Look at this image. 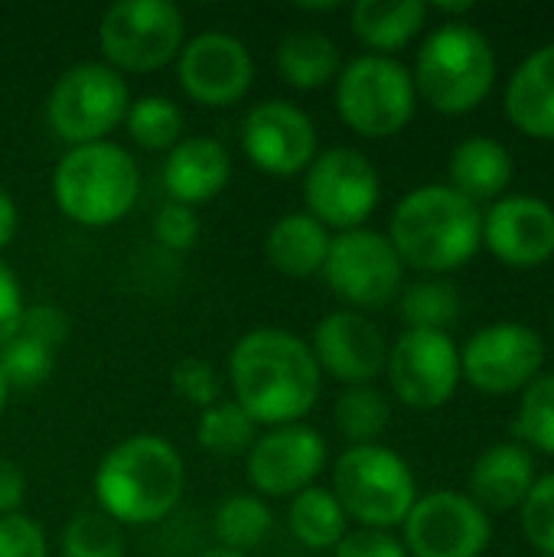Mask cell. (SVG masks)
<instances>
[{"label": "cell", "mask_w": 554, "mask_h": 557, "mask_svg": "<svg viewBox=\"0 0 554 557\" xmlns=\"http://www.w3.org/2000/svg\"><path fill=\"white\" fill-rule=\"evenodd\" d=\"M235 405L258 428L300 424L320 401L323 372L304 336L281 326L248 330L229 352Z\"/></svg>", "instance_id": "6da1fadb"}, {"label": "cell", "mask_w": 554, "mask_h": 557, "mask_svg": "<svg viewBox=\"0 0 554 557\" xmlns=\"http://www.w3.org/2000/svg\"><path fill=\"white\" fill-rule=\"evenodd\" d=\"M95 503L118 525L163 522L186 493V463L160 434H134L118 441L98 463Z\"/></svg>", "instance_id": "7a4b0ae2"}, {"label": "cell", "mask_w": 554, "mask_h": 557, "mask_svg": "<svg viewBox=\"0 0 554 557\" xmlns=\"http://www.w3.org/2000/svg\"><path fill=\"white\" fill-rule=\"evenodd\" d=\"M389 242L402 264L444 277L483 248V209L447 183L418 186L398 199L389 219Z\"/></svg>", "instance_id": "3957f363"}, {"label": "cell", "mask_w": 554, "mask_h": 557, "mask_svg": "<svg viewBox=\"0 0 554 557\" xmlns=\"http://www.w3.org/2000/svg\"><path fill=\"white\" fill-rule=\"evenodd\" d=\"M415 91L441 114H470L496 85L493 42L467 20L438 23L415 59Z\"/></svg>", "instance_id": "277c9868"}, {"label": "cell", "mask_w": 554, "mask_h": 557, "mask_svg": "<svg viewBox=\"0 0 554 557\" xmlns=\"http://www.w3.org/2000/svg\"><path fill=\"white\" fill-rule=\"evenodd\" d=\"M140 193V170L134 157L114 144L69 147L52 170L56 209L82 228H108L121 222Z\"/></svg>", "instance_id": "5b68a950"}, {"label": "cell", "mask_w": 554, "mask_h": 557, "mask_svg": "<svg viewBox=\"0 0 554 557\" xmlns=\"http://www.w3.org/2000/svg\"><path fill=\"white\" fill-rule=\"evenodd\" d=\"M333 496L359 529L392 532L418 503V483L402 454L382 444L346 447L333 463Z\"/></svg>", "instance_id": "8992f818"}, {"label": "cell", "mask_w": 554, "mask_h": 557, "mask_svg": "<svg viewBox=\"0 0 554 557\" xmlns=\"http://www.w3.org/2000/svg\"><path fill=\"white\" fill-rule=\"evenodd\" d=\"M418 108L411 72L395 55H356L336 75L340 121L369 140L395 137L408 127Z\"/></svg>", "instance_id": "52a82bcc"}, {"label": "cell", "mask_w": 554, "mask_h": 557, "mask_svg": "<svg viewBox=\"0 0 554 557\" xmlns=\"http://www.w3.org/2000/svg\"><path fill=\"white\" fill-rule=\"evenodd\" d=\"M186 20L173 0H118L98 20L101 62L121 75H150L176 62Z\"/></svg>", "instance_id": "ba28073f"}, {"label": "cell", "mask_w": 554, "mask_h": 557, "mask_svg": "<svg viewBox=\"0 0 554 557\" xmlns=\"http://www.w3.org/2000/svg\"><path fill=\"white\" fill-rule=\"evenodd\" d=\"M131 108V88L121 72L104 62L69 65L46 95V124L69 144H98L124 124Z\"/></svg>", "instance_id": "9c48e42d"}, {"label": "cell", "mask_w": 554, "mask_h": 557, "mask_svg": "<svg viewBox=\"0 0 554 557\" xmlns=\"http://www.w3.org/2000/svg\"><path fill=\"white\" fill-rule=\"evenodd\" d=\"M382 199L376 163L356 147H330L304 170V206L327 232L366 228Z\"/></svg>", "instance_id": "30bf717a"}, {"label": "cell", "mask_w": 554, "mask_h": 557, "mask_svg": "<svg viewBox=\"0 0 554 557\" xmlns=\"http://www.w3.org/2000/svg\"><path fill=\"white\" fill-rule=\"evenodd\" d=\"M323 281L346 304V310H382L402 294L405 264L389 235L376 228H349L330 238Z\"/></svg>", "instance_id": "8fae6325"}, {"label": "cell", "mask_w": 554, "mask_h": 557, "mask_svg": "<svg viewBox=\"0 0 554 557\" xmlns=\"http://www.w3.org/2000/svg\"><path fill=\"white\" fill-rule=\"evenodd\" d=\"M545 366V343L526 323H490L460 349V379L477 392L503 398L526 392Z\"/></svg>", "instance_id": "7c38bea8"}, {"label": "cell", "mask_w": 554, "mask_h": 557, "mask_svg": "<svg viewBox=\"0 0 554 557\" xmlns=\"http://www.w3.org/2000/svg\"><path fill=\"white\" fill-rule=\"evenodd\" d=\"M327 441L310 424L264 428L251 450L245 454V476L251 493L261 499H294L297 493L317 486L327 470Z\"/></svg>", "instance_id": "4fadbf2b"}, {"label": "cell", "mask_w": 554, "mask_h": 557, "mask_svg": "<svg viewBox=\"0 0 554 557\" xmlns=\"http://www.w3.org/2000/svg\"><path fill=\"white\" fill-rule=\"evenodd\" d=\"M385 375L402 405L434 411L447 405L460 385V349L451 333L405 330L389 346Z\"/></svg>", "instance_id": "5bb4252c"}, {"label": "cell", "mask_w": 554, "mask_h": 557, "mask_svg": "<svg viewBox=\"0 0 554 557\" xmlns=\"http://www.w3.org/2000/svg\"><path fill=\"white\" fill-rule=\"evenodd\" d=\"M402 529L408 557H480L493 539L487 509L454 490L418 496Z\"/></svg>", "instance_id": "9a60e30c"}, {"label": "cell", "mask_w": 554, "mask_h": 557, "mask_svg": "<svg viewBox=\"0 0 554 557\" xmlns=\"http://www.w3.org/2000/svg\"><path fill=\"white\" fill-rule=\"evenodd\" d=\"M176 82L183 95L202 108H232L255 82L251 49L222 29L199 33L186 39L176 55Z\"/></svg>", "instance_id": "2e32d148"}, {"label": "cell", "mask_w": 554, "mask_h": 557, "mask_svg": "<svg viewBox=\"0 0 554 557\" xmlns=\"http://www.w3.org/2000/svg\"><path fill=\"white\" fill-rule=\"evenodd\" d=\"M317 124L284 98L258 101L242 121V153L268 176H297L320 153Z\"/></svg>", "instance_id": "e0dca14e"}, {"label": "cell", "mask_w": 554, "mask_h": 557, "mask_svg": "<svg viewBox=\"0 0 554 557\" xmlns=\"http://www.w3.org/2000/svg\"><path fill=\"white\" fill-rule=\"evenodd\" d=\"M307 343L313 349L320 372L343 382L346 388L372 385L385 372L389 343L366 313L346 307L333 310L313 326V336Z\"/></svg>", "instance_id": "ac0fdd59"}, {"label": "cell", "mask_w": 554, "mask_h": 557, "mask_svg": "<svg viewBox=\"0 0 554 557\" xmlns=\"http://www.w3.org/2000/svg\"><path fill=\"white\" fill-rule=\"evenodd\" d=\"M483 245L509 268H539L554 258V209L539 196H503L483 212Z\"/></svg>", "instance_id": "d6986e66"}, {"label": "cell", "mask_w": 554, "mask_h": 557, "mask_svg": "<svg viewBox=\"0 0 554 557\" xmlns=\"http://www.w3.org/2000/svg\"><path fill=\"white\" fill-rule=\"evenodd\" d=\"M163 189L170 202L202 206L216 199L232 180V153L216 137H183L163 160Z\"/></svg>", "instance_id": "ffe728a7"}, {"label": "cell", "mask_w": 554, "mask_h": 557, "mask_svg": "<svg viewBox=\"0 0 554 557\" xmlns=\"http://www.w3.org/2000/svg\"><path fill=\"white\" fill-rule=\"evenodd\" d=\"M506 117L535 140H554V42L532 49L506 82Z\"/></svg>", "instance_id": "44dd1931"}, {"label": "cell", "mask_w": 554, "mask_h": 557, "mask_svg": "<svg viewBox=\"0 0 554 557\" xmlns=\"http://www.w3.org/2000/svg\"><path fill=\"white\" fill-rule=\"evenodd\" d=\"M535 480V460L522 444H493L470 470V499L480 509L509 512L526 503Z\"/></svg>", "instance_id": "7402d4cb"}, {"label": "cell", "mask_w": 554, "mask_h": 557, "mask_svg": "<svg viewBox=\"0 0 554 557\" xmlns=\"http://www.w3.org/2000/svg\"><path fill=\"white\" fill-rule=\"evenodd\" d=\"M516 163L503 140L496 137H467L451 150L447 176L451 189L467 196L470 202H496L513 183Z\"/></svg>", "instance_id": "603a6c76"}, {"label": "cell", "mask_w": 554, "mask_h": 557, "mask_svg": "<svg viewBox=\"0 0 554 557\" xmlns=\"http://www.w3.org/2000/svg\"><path fill=\"white\" fill-rule=\"evenodd\" d=\"M330 232L307 212H287L281 215L268 235H264V258L268 264L294 281L313 277L323 271L327 251H330Z\"/></svg>", "instance_id": "cb8c5ba5"}, {"label": "cell", "mask_w": 554, "mask_h": 557, "mask_svg": "<svg viewBox=\"0 0 554 557\" xmlns=\"http://www.w3.org/2000/svg\"><path fill=\"white\" fill-rule=\"evenodd\" d=\"M428 13L431 7L421 0H359L349 10V26L372 55H392L424 29Z\"/></svg>", "instance_id": "d4e9b609"}, {"label": "cell", "mask_w": 554, "mask_h": 557, "mask_svg": "<svg viewBox=\"0 0 554 557\" xmlns=\"http://www.w3.org/2000/svg\"><path fill=\"white\" fill-rule=\"evenodd\" d=\"M274 65L284 85L297 91H317L343 72L340 46L320 29H297L278 42Z\"/></svg>", "instance_id": "484cf974"}, {"label": "cell", "mask_w": 554, "mask_h": 557, "mask_svg": "<svg viewBox=\"0 0 554 557\" xmlns=\"http://www.w3.org/2000/svg\"><path fill=\"white\" fill-rule=\"evenodd\" d=\"M287 525H291V535L307 552H333L349 535V519H346L343 506L336 503L333 490H327L320 483L291 499Z\"/></svg>", "instance_id": "4316f807"}, {"label": "cell", "mask_w": 554, "mask_h": 557, "mask_svg": "<svg viewBox=\"0 0 554 557\" xmlns=\"http://www.w3.org/2000/svg\"><path fill=\"white\" fill-rule=\"evenodd\" d=\"M212 532L219 548L248 555L258 545H264L274 532V512L271 506L255 493H235L219 503L212 516Z\"/></svg>", "instance_id": "83f0119b"}, {"label": "cell", "mask_w": 554, "mask_h": 557, "mask_svg": "<svg viewBox=\"0 0 554 557\" xmlns=\"http://www.w3.org/2000/svg\"><path fill=\"white\" fill-rule=\"evenodd\" d=\"M398 310L408 330L447 333L460 317V294L447 277H421L398 294Z\"/></svg>", "instance_id": "f1b7e54d"}, {"label": "cell", "mask_w": 554, "mask_h": 557, "mask_svg": "<svg viewBox=\"0 0 554 557\" xmlns=\"http://www.w3.org/2000/svg\"><path fill=\"white\" fill-rule=\"evenodd\" d=\"M124 127L131 134V140L144 150L153 153H170L186 131V117L180 111V104L167 95H144L134 98L127 114H124Z\"/></svg>", "instance_id": "f546056e"}, {"label": "cell", "mask_w": 554, "mask_h": 557, "mask_svg": "<svg viewBox=\"0 0 554 557\" xmlns=\"http://www.w3.org/2000/svg\"><path fill=\"white\" fill-rule=\"evenodd\" d=\"M389 421H392V405L372 385L346 388L333 405V424L349 441V447L379 444V437L389 431Z\"/></svg>", "instance_id": "4dcf8cb0"}, {"label": "cell", "mask_w": 554, "mask_h": 557, "mask_svg": "<svg viewBox=\"0 0 554 557\" xmlns=\"http://www.w3.org/2000/svg\"><path fill=\"white\" fill-rule=\"evenodd\" d=\"M258 424L235 405V401H216L209 408L199 411L196 421V441L206 454L216 457H242L251 450V444L258 441Z\"/></svg>", "instance_id": "1f68e13d"}, {"label": "cell", "mask_w": 554, "mask_h": 557, "mask_svg": "<svg viewBox=\"0 0 554 557\" xmlns=\"http://www.w3.org/2000/svg\"><path fill=\"white\" fill-rule=\"evenodd\" d=\"M56 369V349L42 346L39 339L26 336V333H13L3 346H0V372L10 385V392H33L39 388Z\"/></svg>", "instance_id": "d6a6232c"}, {"label": "cell", "mask_w": 554, "mask_h": 557, "mask_svg": "<svg viewBox=\"0 0 554 557\" xmlns=\"http://www.w3.org/2000/svg\"><path fill=\"white\" fill-rule=\"evenodd\" d=\"M59 552L62 557H124V535L104 512H78L62 529Z\"/></svg>", "instance_id": "836d02e7"}, {"label": "cell", "mask_w": 554, "mask_h": 557, "mask_svg": "<svg viewBox=\"0 0 554 557\" xmlns=\"http://www.w3.org/2000/svg\"><path fill=\"white\" fill-rule=\"evenodd\" d=\"M516 434L522 444L554 457V372L539 375L522 392L519 414H516Z\"/></svg>", "instance_id": "e575fe53"}, {"label": "cell", "mask_w": 554, "mask_h": 557, "mask_svg": "<svg viewBox=\"0 0 554 557\" xmlns=\"http://www.w3.org/2000/svg\"><path fill=\"white\" fill-rule=\"evenodd\" d=\"M519 512H522V532L532 542V548H539V555L554 557V473L535 480Z\"/></svg>", "instance_id": "d590c367"}, {"label": "cell", "mask_w": 554, "mask_h": 557, "mask_svg": "<svg viewBox=\"0 0 554 557\" xmlns=\"http://www.w3.org/2000/svg\"><path fill=\"white\" fill-rule=\"evenodd\" d=\"M170 385H173V392L183 401L196 405L199 411L209 408V405H216L219 395H222V379H219L216 366L209 359H199V356L180 359L173 366V372H170Z\"/></svg>", "instance_id": "8d00e7d4"}, {"label": "cell", "mask_w": 554, "mask_h": 557, "mask_svg": "<svg viewBox=\"0 0 554 557\" xmlns=\"http://www.w3.org/2000/svg\"><path fill=\"white\" fill-rule=\"evenodd\" d=\"M199 215L189 206L180 202H163L160 212L153 215V238L167 248V251H189L199 242Z\"/></svg>", "instance_id": "74e56055"}, {"label": "cell", "mask_w": 554, "mask_h": 557, "mask_svg": "<svg viewBox=\"0 0 554 557\" xmlns=\"http://www.w3.org/2000/svg\"><path fill=\"white\" fill-rule=\"evenodd\" d=\"M0 557H49L42 525L23 512L0 516Z\"/></svg>", "instance_id": "f35d334b"}, {"label": "cell", "mask_w": 554, "mask_h": 557, "mask_svg": "<svg viewBox=\"0 0 554 557\" xmlns=\"http://www.w3.org/2000/svg\"><path fill=\"white\" fill-rule=\"evenodd\" d=\"M20 333L39 339L42 346L49 349H59L69 336V320L59 307L52 304H29L23 310V320H20Z\"/></svg>", "instance_id": "ab89813d"}, {"label": "cell", "mask_w": 554, "mask_h": 557, "mask_svg": "<svg viewBox=\"0 0 554 557\" xmlns=\"http://www.w3.org/2000/svg\"><path fill=\"white\" fill-rule=\"evenodd\" d=\"M333 557H408V552L402 539H395L392 532L356 529L333 548Z\"/></svg>", "instance_id": "60d3db41"}, {"label": "cell", "mask_w": 554, "mask_h": 557, "mask_svg": "<svg viewBox=\"0 0 554 557\" xmlns=\"http://www.w3.org/2000/svg\"><path fill=\"white\" fill-rule=\"evenodd\" d=\"M23 310H26V300H23L20 281L13 274V268L0 258V346L20 330Z\"/></svg>", "instance_id": "b9f144b4"}, {"label": "cell", "mask_w": 554, "mask_h": 557, "mask_svg": "<svg viewBox=\"0 0 554 557\" xmlns=\"http://www.w3.org/2000/svg\"><path fill=\"white\" fill-rule=\"evenodd\" d=\"M26 499V476L23 470L0 457V516H16Z\"/></svg>", "instance_id": "7bdbcfd3"}, {"label": "cell", "mask_w": 554, "mask_h": 557, "mask_svg": "<svg viewBox=\"0 0 554 557\" xmlns=\"http://www.w3.org/2000/svg\"><path fill=\"white\" fill-rule=\"evenodd\" d=\"M16 228H20V209H16V199H13L7 189H0V251L13 245Z\"/></svg>", "instance_id": "ee69618b"}, {"label": "cell", "mask_w": 554, "mask_h": 557, "mask_svg": "<svg viewBox=\"0 0 554 557\" xmlns=\"http://www.w3.org/2000/svg\"><path fill=\"white\" fill-rule=\"evenodd\" d=\"M470 10L473 3H434V13H444V16H464Z\"/></svg>", "instance_id": "f6af8a7d"}, {"label": "cell", "mask_w": 554, "mask_h": 557, "mask_svg": "<svg viewBox=\"0 0 554 557\" xmlns=\"http://www.w3.org/2000/svg\"><path fill=\"white\" fill-rule=\"evenodd\" d=\"M343 3L340 0H330V3H297V10H304V13H336Z\"/></svg>", "instance_id": "bcb514c9"}, {"label": "cell", "mask_w": 554, "mask_h": 557, "mask_svg": "<svg viewBox=\"0 0 554 557\" xmlns=\"http://www.w3.org/2000/svg\"><path fill=\"white\" fill-rule=\"evenodd\" d=\"M196 557H248V555H238V552H229V548H206V552H199Z\"/></svg>", "instance_id": "7dc6e473"}, {"label": "cell", "mask_w": 554, "mask_h": 557, "mask_svg": "<svg viewBox=\"0 0 554 557\" xmlns=\"http://www.w3.org/2000/svg\"><path fill=\"white\" fill-rule=\"evenodd\" d=\"M7 401H10V385H7V379H3V372H0V414L7 411Z\"/></svg>", "instance_id": "c3c4849f"}, {"label": "cell", "mask_w": 554, "mask_h": 557, "mask_svg": "<svg viewBox=\"0 0 554 557\" xmlns=\"http://www.w3.org/2000/svg\"><path fill=\"white\" fill-rule=\"evenodd\" d=\"M539 557H545V555H539Z\"/></svg>", "instance_id": "681fc988"}]
</instances>
